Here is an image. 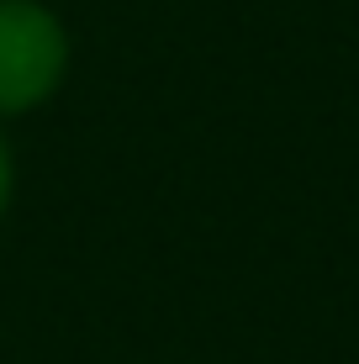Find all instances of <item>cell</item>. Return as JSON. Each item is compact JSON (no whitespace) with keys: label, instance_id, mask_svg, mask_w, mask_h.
I'll return each mask as SVG.
<instances>
[{"label":"cell","instance_id":"2","mask_svg":"<svg viewBox=\"0 0 359 364\" xmlns=\"http://www.w3.org/2000/svg\"><path fill=\"white\" fill-rule=\"evenodd\" d=\"M0 200H6V154H0Z\"/></svg>","mask_w":359,"mask_h":364},{"label":"cell","instance_id":"1","mask_svg":"<svg viewBox=\"0 0 359 364\" xmlns=\"http://www.w3.org/2000/svg\"><path fill=\"white\" fill-rule=\"evenodd\" d=\"M64 69V37L37 6L0 0V111L32 106Z\"/></svg>","mask_w":359,"mask_h":364}]
</instances>
